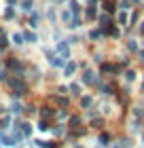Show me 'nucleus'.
<instances>
[{
  "instance_id": "72a5a7b5",
  "label": "nucleus",
  "mask_w": 144,
  "mask_h": 148,
  "mask_svg": "<svg viewBox=\"0 0 144 148\" xmlns=\"http://www.w3.org/2000/svg\"><path fill=\"white\" fill-rule=\"evenodd\" d=\"M38 129H40V131H47V129H49V123H45V121H43V123L38 125Z\"/></svg>"
},
{
  "instance_id": "423d86ee",
  "label": "nucleus",
  "mask_w": 144,
  "mask_h": 148,
  "mask_svg": "<svg viewBox=\"0 0 144 148\" xmlns=\"http://www.w3.org/2000/svg\"><path fill=\"white\" fill-rule=\"evenodd\" d=\"M76 68H79V64H76V62H70V64H66V68H64V76H74Z\"/></svg>"
},
{
  "instance_id": "a878e982",
  "label": "nucleus",
  "mask_w": 144,
  "mask_h": 148,
  "mask_svg": "<svg viewBox=\"0 0 144 148\" xmlns=\"http://www.w3.org/2000/svg\"><path fill=\"white\" fill-rule=\"evenodd\" d=\"M79 123H81V119H79V116H72V119H70V125L74 127V129H76V127H81Z\"/></svg>"
},
{
  "instance_id": "9d476101",
  "label": "nucleus",
  "mask_w": 144,
  "mask_h": 148,
  "mask_svg": "<svg viewBox=\"0 0 144 148\" xmlns=\"http://www.w3.org/2000/svg\"><path fill=\"white\" fill-rule=\"evenodd\" d=\"M81 9H83V6H81L79 0H70V11H72V15H74V17H76L79 13H81Z\"/></svg>"
},
{
  "instance_id": "2f4dec72",
  "label": "nucleus",
  "mask_w": 144,
  "mask_h": 148,
  "mask_svg": "<svg viewBox=\"0 0 144 148\" xmlns=\"http://www.w3.org/2000/svg\"><path fill=\"white\" fill-rule=\"evenodd\" d=\"M138 17H140V15H138V11H134V13H132V17H129V23H136V21H138Z\"/></svg>"
},
{
  "instance_id": "20e7f679",
  "label": "nucleus",
  "mask_w": 144,
  "mask_h": 148,
  "mask_svg": "<svg viewBox=\"0 0 144 148\" xmlns=\"http://www.w3.org/2000/svg\"><path fill=\"white\" fill-rule=\"evenodd\" d=\"M106 36H110V38H121V30L119 28H114V25H108V28L102 30Z\"/></svg>"
},
{
  "instance_id": "0eeeda50",
  "label": "nucleus",
  "mask_w": 144,
  "mask_h": 148,
  "mask_svg": "<svg viewBox=\"0 0 144 148\" xmlns=\"http://www.w3.org/2000/svg\"><path fill=\"white\" fill-rule=\"evenodd\" d=\"M116 21H119V25H127V23H129L127 11H119V13H116Z\"/></svg>"
},
{
  "instance_id": "ddd939ff",
  "label": "nucleus",
  "mask_w": 144,
  "mask_h": 148,
  "mask_svg": "<svg viewBox=\"0 0 144 148\" xmlns=\"http://www.w3.org/2000/svg\"><path fill=\"white\" fill-rule=\"evenodd\" d=\"M91 102H93V99L91 97H89V95H83V97H81V108H89V106H91Z\"/></svg>"
},
{
  "instance_id": "4be33fe9",
  "label": "nucleus",
  "mask_w": 144,
  "mask_h": 148,
  "mask_svg": "<svg viewBox=\"0 0 144 148\" xmlns=\"http://www.w3.org/2000/svg\"><path fill=\"white\" fill-rule=\"evenodd\" d=\"M32 4H34L32 0H23V2H21V9H23V11H32Z\"/></svg>"
},
{
  "instance_id": "c85d7f7f",
  "label": "nucleus",
  "mask_w": 144,
  "mask_h": 148,
  "mask_svg": "<svg viewBox=\"0 0 144 148\" xmlns=\"http://www.w3.org/2000/svg\"><path fill=\"white\" fill-rule=\"evenodd\" d=\"M9 47V40H6V36H0V49H6Z\"/></svg>"
},
{
  "instance_id": "f8f14e48",
  "label": "nucleus",
  "mask_w": 144,
  "mask_h": 148,
  "mask_svg": "<svg viewBox=\"0 0 144 148\" xmlns=\"http://www.w3.org/2000/svg\"><path fill=\"white\" fill-rule=\"evenodd\" d=\"M51 99H53V102H55V104L59 106V108H66V106H68V99H66V97H57V95H53Z\"/></svg>"
},
{
  "instance_id": "bb28decb",
  "label": "nucleus",
  "mask_w": 144,
  "mask_h": 148,
  "mask_svg": "<svg viewBox=\"0 0 144 148\" xmlns=\"http://www.w3.org/2000/svg\"><path fill=\"white\" fill-rule=\"evenodd\" d=\"M129 4H132V0H121V9H123V11L132 9V6H129Z\"/></svg>"
},
{
  "instance_id": "b1692460",
  "label": "nucleus",
  "mask_w": 144,
  "mask_h": 148,
  "mask_svg": "<svg viewBox=\"0 0 144 148\" xmlns=\"http://www.w3.org/2000/svg\"><path fill=\"white\" fill-rule=\"evenodd\" d=\"M23 127H21V129H23V136H30V133H32V125H28V123H21Z\"/></svg>"
},
{
  "instance_id": "2eb2a0df",
  "label": "nucleus",
  "mask_w": 144,
  "mask_h": 148,
  "mask_svg": "<svg viewBox=\"0 0 144 148\" xmlns=\"http://www.w3.org/2000/svg\"><path fill=\"white\" fill-rule=\"evenodd\" d=\"M127 49L132 51V53H136V51H138V42H136L134 38H129V40H127Z\"/></svg>"
},
{
  "instance_id": "39448f33",
  "label": "nucleus",
  "mask_w": 144,
  "mask_h": 148,
  "mask_svg": "<svg viewBox=\"0 0 144 148\" xmlns=\"http://www.w3.org/2000/svg\"><path fill=\"white\" fill-rule=\"evenodd\" d=\"M59 19H61V21H64V25H70V23H72V19H74V15H72V11L68 9V11H61Z\"/></svg>"
},
{
  "instance_id": "4c0bfd02",
  "label": "nucleus",
  "mask_w": 144,
  "mask_h": 148,
  "mask_svg": "<svg viewBox=\"0 0 144 148\" xmlns=\"http://www.w3.org/2000/svg\"><path fill=\"white\" fill-rule=\"evenodd\" d=\"M55 2H64V0H55Z\"/></svg>"
},
{
  "instance_id": "58836bf2",
  "label": "nucleus",
  "mask_w": 144,
  "mask_h": 148,
  "mask_svg": "<svg viewBox=\"0 0 144 148\" xmlns=\"http://www.w3.org/2000/svg\"><path fill=\"white\" fill-rule=\"evenodd\" d=\"M114 148H121V146H114Z\"/></svg>"
},
{
  "instance_id": "393cba45",
  "label": "nucleus",
  "mask_w": 144,
  "mask_h": 148,
  "mask_svg": "<svg viewBox=\"0 0 144 148\" xmlns=\"http://www.w3.org/2000/svg\"><path fill=\"white\" fill-rule=\"evenodd\" d=\"M79 89H81V85H79V83H72V85H70V91L74 93V95H79V93H81Z\"/></svg>"
},
{
  "instance_id": "6e6552de",
  "label": "nucleus",
  "mask_w": 144,
  "mask_h": 148,
  "mask_svg": "<svg viewBox=\"0 0 144 148\" xmlns=\"http://www.w3.org/2000/svg\"><path fill=\"white\" fill-rule=\"evenodd\" d=\"M98 21H100V28L104 30V28H108V25H110V15H108V13H102V15L98 17Z\"/></svg>"
},
{
  "instance_id": "cd10ccee",
  "label": "nucleus",
  "mask_w": 144,
  "mask_h": 148,
  "mask_svg": "<svg viewBox=\"0 0 144 148\" xmlns=\"http://www.w3.org/2000/svg\"><path fill=\"white\" fill-rule=\"evenodd\" d=\"M9 123H11V119H9V116L2 119V121H0V129H6V127H9Z\"/></svg>"
},
{
  "instance_id": "f704fd0d",
  "label": "nucleus",
  "mask_w": 144,
  "mask_h": 148,
  "mask_svg": "<svg viewBox=\"0 0 144 148\" xmlns=\"http://www.w3.org/2000/svg\"><path fill=\"white\" fill-rule=\"evenodd\" d=\"M57 119H66V110H59L57 112Z\"/></svg>"
},
{
  "instance_id": "c756f323",
  "label": "nucleus",
  "mask_w": 144,
  "mask_h": 148,
  "mask_svg": "<svg viewBox=\"0 0 144 148\" xmlns=\"http://www.w3.org/2000/svg\"><path fill=\"white\" fill-rule=\"evenodd\" d=\"M108 140H110V136H108V133H102L100 136V144H108Z\"/></svg>"
},
{
  "instance_id": "aec40b11",
  "label": "nucleus",
  "mask_w": 144,
  "mask_h": 148,
  "mask_svg": "<svg viewBox=\"0 0 144 148\" xmlns=\"http://www.w3.org/2000/svg\"><path fill=\"white\" fill-rule=\"evenodd\" d=\"M23 38H25V40H28V42H36V40H38V36H36V34H34V32H28V34H25Z\"/></svg>"
},
{
  "instance_id": "a211bd4d",
  "label": "nucleus",
  "mask_w": 144,
  "mask_h": 148,
  "mask_svg": "<svg viewBox=\"0 0 144 148\" xmlns=\"http://www.w3.org/2000/svg\"><path fill=\"white\" fill-rule=\"evenodd\" d=\"M110 72H114V66H110V64H102V74H110Z\"/></svg>"
},
{
  "instance_id": "9b49d317",
  "label": "nucleus",
  "mask_w": 144,
  "mask_h": 148,
  "mask_svg": "<svg viewBox=\"0 0 144 148\" xmlns=\"http://www.w3.org/2000/svg\"><path fill=\"white\" fill-rule=\"evenodd\" d=\"M102 36H104V32H102V30H91V32H89V38H91L93 42H100Z\"/></svg>"
},
{
  "instance_id": "f257e3e1",
  "label": "nucleus",
  "mask_w": 144,
  "mask_h": 148,
  "mask_svg": "<svg viewBox=\"0 0 144 148\" xmlns=\"http://www.w3.org/2000/svg\"><path fill=\"white\" fill-rule=\"evenodd\" d=\"M9 87H11L13 91H15V95H23V93H25V85H23L19 78H13V80H9Z\"/></svg>"
},
{
  "instance_id": "1a4fd4ad",
  "label": "nucleus",
  "mask_w": 144,
  "mask_h": 148,
  "mask_svg": "<svg viewBox=\"0 0 144 148\" xmlns=\"http://www.w3.org/2000/svg\"><path fill=\"white\" fill-rule=\"evenodd\" d=\"M95 17H98V9H95V6H87V11H85V19H87V21H93Z\"/></svg>"
},
{
  "instance_id": "7c9ffc66",
  "label": "nucleus",
  "mask_w": 144,
  "mask_h": 148,
  "mask_svg": "<svg viewBox=\"0 0 144 148\" xmlns=\"http://www.w3.org/2000/svg\"><path fill=\"white\" fill-rule=\"evenodd\" d=\"M15 17V13H13V9H6L4 11V19H13Z\"/></svg>"
},
{
  "instance_id": "ea45409f",
  "label": "nucleus",
  "mask_w": 144,
  "mask_h": 148,
  "mask_svg": "<svg viewBox=\"0 0 144 148\" xmlns=\"http://www.w3.org/2000/svg\"><path fill=\"white\" fill-rule=\"evenodd\" d=\"M0 66H2V62H0Z\"/></svg>"
},
{
  "instance_id": "5701e85b",
  "label": "nucleus",
  "mask_w": 144,
  "mask_h": 148,
  "mask_svg": "<svg viewBox=\"0 0 144 148\" xmlns=\"http://www.w3.org/2000/svg\"><path fill=\"white\" fill-rule=\"evenodd\" d=\"M102 125H104V121H102V119H93L91 121V127H95V129H100Z\"/></svg>"
},
{
  "instance_id": "dca6fc26",
  "label": "nucleus",
  "mask_w": 144,
  "mask_h": 148,
  "mask_svg": "<svg viewBox=\"0 0 144 148\" xmlns=\"http://www.w3.org/2000/svg\"><path fill=\"white\" fill-rule=\"evenodd\" d=\"M104 11L106 13H112L114 11V2H112V0H104Z\"/></svg>"
},
{
  "instance_id": "7ed1b4c3",
  "label": "nucleus",
  "mask_w": 144,
  "mask_h": 148,
  "mask_svg": "<svg viewBox=\"0 0 144 148\" xmlns=\"http://www.w3.org/2000/svg\"><path fill=\"white\" fill-rule=\"evenodd\" d=\"M57 53H59V57H64V59L70 57V47H68V42H57Z\"/></svg>"
},
{
  "instance_id": "4468645a",
  "label": "nucleus",
  "mask_w": 144,
  "mask_h": 148,
  "mask_svg": "<svg viewBox=\"0 0 144 148\" xmlns=\"http://www.w3.org/2000/svg\"><path fill=\"white\" fill-rule=\"evenodd\" d=\"M64 64H66V59L59 57V55H55V59L51 62V66H55V68H64Z\"/></svg>"
},
{
  "instance_id": "e433bc0d",
  "label": "nucleus",
  "mask_w": 144,
  "mask_h": 148,
  "mask_svg": "<svg viewBox=\"0 0 144 148\" xmlns=\"http://www.w3.org/2000/svg\"><path fill=\"white\" fill-rule=\"evenodd\" d=\"M142 91H144V80H142Z\"/></svg>"
},
{
  "instance_id": "6ab92c4d",
  "label": "nucleus",
  "mask_w": 144,
  "mask_h": 148,
  "mask_svg": "<svg viewBox=\"0 0 144 148\" xmlns=\"http://www.w3.org/2000/svg\"><path fill=\"white\" fill-rule=\"evenodd\" d=\"M40 116H43V119H51L53 116V110L51 108H43V110H40Z\"/></svg>"
},
{
  "instance_id": "412c9836",
  "label": "nucleus",
  "mask_w": 144,
  "mask_h": 148,
  "mask_svg": "<svg viewBox=\"0 0 144 148\" xmlns=\"http://www.w3.org/2000/svg\"><path fill=\"white\" fill-rule=\"evenodd\" d=\"M13 42L15 45H23V34H13Z\"/></svg>"
},
{
  "instance_id": "c9c22d12",
  "label": "nucleus",
  "mask_w": 144,
  "mask_h": 148,
  "mask_svg": "<svg viewBox=\"0 0 144 148\" xmlns=\"http://www.w3.org/2000/svg\"><path fill=\"white\" fill-rule=\"evenodd\" d=\"M140 34H144V21H142V25H140Z\"/></svg>"
},
{
  "instance_id": "f03ea898",
  "label": "nucleus",
  "mask_w": 144,
  "mask_h": 148,
  "mask_svg": "<svg viewBox=\"0 0 144 148\" xmlns=\"http://www.w3.org/2000/svg\"><path fill=\"white\" fill-rule=\"evenodd\" d=\"M81 80H83V85H98V78H95V74L91 70H85L83 76H81Z\"/></svg>"
},
{
  "instance_id": "f3484780",
  "label": "nucleus",
  "mask_w": 144,
  "mask_h": 148,
  "mask_svg": "<svg viewBox=\"0 0 144 148\" xmlns=\"http://www.w3.org/2000/svg\"><path fill=\"white\" fill-rule=\"evenodd\" d=\"M125 80H127V83H134V80H136V70H127L125 72Z\"/></svg>"
},
{
  "instance_id": "473e14b6",
  "label": "nucleus",
  "mask_w": 144,
  "mask_h": 148,
  "mask_svg": "<svg viewBox=\"0 0 144 148\" xmlns=\"http://www.w3.org/2000/svg\"><path fill=\"white\" fill-rule=\"evenodd\" d=\"M11 110H13V112H21V106H19V102L13 104V106H11Z\"/></svg>"
}]
</instances>
